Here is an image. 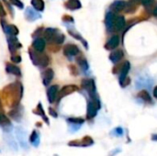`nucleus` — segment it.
Instances as JSON below:
<instances>
[{
    "mask_svg": "<svg viewBox=\"0 0 157 156\" xmlns=\"http://www.w3.org/2000/svg\"><path fill=\"white\" fill-rule=\"evenodd\" d=\"M0 152H1V151H0Z\"/></svg>",
    "mask_w": 157,
    "mask_h": 156,
    "instance_id": "49",
    "label": "nucleus"
},
{
    "mask_svg": "<svg viewBox=\"0 0 157 156\" xmlns=\"http://www.w3.org/2000/svg\"><path fill=\"white\" fill-rule=\"evenodd\" d=\"M6 73L11 74L13 75H16L17 77L21 76V71H20L19 67H17V65H15L13 63H6Z\"/></svg>",
    "mask_w": 157,
    "mask_h": 156,
    "instance_id": "23",
    "label": "nucleus"
},
{
    "mask_svg": "<svg viewBox=\"0 0 157 156\" xmlns=\"http://www.w3.org/2000/svg\"><path fill=\"white\" fill-rule=\"evenodd\" d=\"M6 40H7V44H8V49L11 52H14L22 47L21 43L18 41V40L16 38V36H8L6 38Z\"/></svg>",
    "mask_w": 157,
    "mask_h": 156,
    "instance_id": "13",
    "label": "nucleus"
},
{
    "mask_svg": "<svg viewBox=\"0 0 157 156\" xmlns=\"http://www.w3.org/2000/svg\"><path fill=\"white\" fill-rule=\"evenodd\" d=\"M70 69L72 70V74H74V75H77L78 72L76 71V68H75V66H70Z\"/></svg>",
    "mask_w": 157,
    "mask_h": 156,
    "instance_id": "44",
    "label": "nucleus"
},
{
    "mask_svg": "<svg viewBox=\"0 0 157 156\" xmlns=\"http://www.w3.org/2000/svg\"><path fill=\"white\" fill-rule=\"evenodd\" d=\"M9 2L12 5H14L15 6H17V7H18L20 9H22L24 7V5H23V3L20 0H9Z\"/></svg>",
    "mask_w": 157,
    "mask_h": 156,
    "instance_id": "37",
    "label": "nucleus"
},
{
    "mask_svg": "<svg viewBox=\"0 0 157 156\" xmlns=\"http://www.w3.org/2000/svg\"><path fill=\"white\" fill-rule=\"evenodd\" d=\"M25 17L28 21L33 22V21H36L37 19H40L41 17V16L39 13V11H37L35 8L27 7L25 10Z\"/></svg>",
    "mask_w": 157,
    "mask_h": 156,
    "instance_id": "12",
    "label": "nucleus"
},
{
    "mask_svg": "<svg viewBox=\"0 0 157 156\" xmlns=\"http://www.w3.org/2000/svg\"><path fill=\"white\" fill-rule=\"evenodd\" d=\"M4 140H5L6 145L9 147L10 150H12L14 152H17L18 147H17V143L15 141V138L11 135V132H5Z\"/></svg>",
    "mask_w": 157,
    "mask_h": 156,
    "instance_id": "14",
    "label": "nucleus"
},
{
    "mask_svg": "<svg viewBox=\"0 0 157 156\" xmlns=\"http://www.w3.org/2000/svg\"><path fill=\"white\" fill-rule=\"evenodd\" d=\"M130 67H131V64L129 62H125L122 64V67H121V73H120V83H121V86H122L123 83L125 82V80L127 79V74L130 71Z\"/></svg>",
    "mask_w": 157,
    "mask_h": 156,
    "instance_id": "18",
    "label": "nucleus"
},
{
    "mask_svg": "<svg viewBox=\"0 0 157 156\" xmlns=\"http://www.w3.org/2000/svg\"><path fill=\"white\" fill-rule=\"evenodd\" d=\"M21 57L19 56V55H13V56H11V61L13 62V63H19L20 62H21Z\"/></svg>",
    "mask_w": 157,
    "mask_h": 156,
    "instance_id": "40",
    "label": "nucleus"
},
{
    "mask_svg": "<svg viewBox=\"0 0 157 156\" xmlns=\"http://www.w3.org/2000/svg\"><path fill=\"white\" fill-rule=\"evenodd\" d=\"M31 6L39 12L43 11L45 7V4L43 0H31Z\"/></svg>",
    "mask_w": 157,
    "mask_h": 156,
    "instance_id": "34",
    "label": "nucleus"
},
{
    "mask_svg": "<svg viewBox=\"0 0 157 156\" xmlns=\"http://www.w3.org/2000/svg\"><path fill=\"white\" fill-rule=\"evenodd\" d=\"M78 90V86L75 85H68L63 86L57 94V100L58 102L61 101V99H63V97L73 94L74 92H76Z\"/></svg>",
    "mask_w": 157,
    "mask_h": 156,
    "instance_id": "8",
    "label": "nucleus"
},
{
    "mask_svg": "<svg viewBox=\"0 0 157 156\" xmlns=\"http://www.w3.org/2000/svg\"><path fill=\"white\" fill-rule=\"evenodd\" d=\"M62 19H63V21L64 23H74V21H75L74 18L71 16H69V15H64Z\"/></svg>",
    "mask_w": 157,
    "mask_h": 156,
    "instance_id": "38",
    "label": "nucleus"
},
{
    "mask_svg": "<svg viewBox=\"0 0 157 156\" xmlns=\"http://www.w3.org/2000/svg\"><path fill=\"white\" fill-rule=\"evenodd\" d=\"M124 56V52L123 51L121 50H118V51H115L113 52L110 53L109 55V60L113 63H119Z\"/></svg>",
    "mask_w": 157,
    "mask_h": 156,
    "instance_id": "28",
    "label": "nucleus"
},
{
    "mask_svg": "<svg viewBox=\"0 0 157 156\" xmlns=\"http://www.w3.org/2000/svg\"><path fill=\"white\" fill-rule=\"evenodd\" d=\"M53 76H54V73H53V70L51 69V68H48L46 69L43 74H42V84L47 86L50 85V83L52 82V80L53 79Z\"/></svg>",
    "mask_w": 157,
    "mask_h": 156,
    "instance_id": "19",
    "label": "nucleus"
},
{
    "mask_svg": "<svg viewBox=\"0 0 157 156\" xmlns=\"http://www.w3.org/2000/svg\"><path fill=\"white\" fill-rule=\"evenodd\" d=\"M138 97L141 98L144 102L146 103H152V98L149 95V93L145 90H142L139 94H138Z\"/></svg>",
    "mask_w": 157,
    "mask_h": 156,
    "instance_id": "35",
    "label": "nucleus"
},
{
    "mask_svg": "<svg viewBox=\"0 0 157 156\" xmlns=\"http://www.w3.org/2000/svg\"><path fill=\"white\" fill-rule=\"evenodd\" d=\"M22 96H23V86L19 82H15L6 86L2 92V97L4 101L8 107L11 108L19 105Z\"/></svg>",
    "mask_w": 157,
    "mask_h": 156,
    "instance_id": "1",
    "label": "nucleus"
},
{
    "mask_svg": "<svg viewBox=\"0 0 157 156\" xmlns=\"http://www.w3.org/2000/svg\"><path fill=\"white\" fill-rule=\"evenodd\" d=\"M152 140L155 141V142H157V134H153L152 135Z\"/></svg>",
    "mask_w": 157,
    "mask_h": 156,
    "instance_id": "47",
    "label": "nucleus"
},
{
    "mask_svg": "<svg viewBox=\"0 0 157 156\" xmlns=\"http://www.w3.org/2000/svg\"><path fill=\"white\" fill-rule=\"evenodd\" d=\"M4 113V109H3V106H2V102L0 100V114H3Z\"/></svg>",
    "mask_w": 157,
    "mask_h": 156,
    "instance_id": "46",
    "label": "nucleus"
},
{
    "mask_svg": "<svg viewBox=\"0 0 157 156\" xmlns=\"http://www.w3.org/2000/svg\"><path fill=\"white\" fill-rule=\"evenodd\" d=\"M29 55L31 59L32 63L40 68H45L50 63V58L47 54L35 51L33 48L29 49Z\"/></svg>",
    "mask_w": 157,
    "mask_h": 156,
    "instance_id": "3",
    "label": "nucleus"
},
{
    "mask_svg": "<svg viewBox=\"0 0 157 156\" xmlns=\"http://www.w3.org/2000/svg\"><path fill=\"white\" fill-rule=\"evenodd\" d=\"M29 143L32 146L34 147H38L40 145V133L37 130H34L31 134L29 135Z\"/></svg>",
    "mask_w": 157,
    "mask_h": 156,
    "instance_id": "27",
    "label": "nucleus"
},
{
    "mask_svg": "<svg viewBox=\"0 0 157 156\" xmlns=\"http://www.w3.org/2000/svg\"><path fill=\"white\" fill-rule=\"evenodd\" d=\"M76 61H77V63H78L79 67L81 68V70H82L83 72H86V71L89 69L88 63H87V61L86 60V58H84L83 56H79V57L76 59Z\"/></svg>",
    "mask_w": 157,
    "mask_h": 156,
    "instance_id": "31",
    "label": "nucleus"
},
{
    "mask_svg": "<svg viewBox=\"0 0 157 156\" xmlns=\"http://www.w3.org/2000/svg\"><path fill=\"white\" fill-rule=\"evenodd\" d=\"M154 97H155V98H157V86L154 89Z\"/></svg>",
    "mask_w": 157,
    "mask_h": 156,
    "instance_id": "48",
    "label": "nucleus"
},
{
    "mask_svg": "<svg viewBox=\"0 0 157 156\" xmlns=\"http://www.w3.org/2000/svg\"><path fill=\"white\" fill-rule=\"evenodd\" d=\"M64 6L68 9V10H77V9H80L82 5H81V2L79 0H67L65 3H64Z\"/></svg>",
    "mask_w": 157,
    "mask_h": 156,
    "instance_id": "25",
    "label": "nucleus"
},
{
    "mask_svg": "<svg viewBox=\"0 0 157 156\" xmlns=\"http://www.w3.org/2000/svg\"><path fill=\"white\" fill-rule=\"evenodd\" d=\"M126 6V2L123 0H117L115 2H113L110 6V9L112 12L114 13H118L121 12V10H123Z\"/></svg>",
    "mask_w": 157,
    "mask_h": 156,
    "instance_id": "24",
    "label": "nucleus"
},
{
    "mask_svg": "<svg viewBox=\"0 0 157 156\" xmlns=\"http://www.w3.org/2000/svg\"><path fill=\"white\" fill-rule=\"evenodd\" d=\"M119 44H120V38H119V36L114 35V36H112V37L109 40V41L106 43L105 48H106L107 50L111 51V50L116 49V48L119 46Z\"/></svg>",
    "mask_w": 157,
    "mask_h": 156,
    "instance_id": "22",
    "label": "nucleus"
},
{
    "mask_svg": "<svg viewBox=\"0 0 157 156\" xmlns=\"http://www.w3.org/2000/svg\"><path fill=\"white\" fill-rule=\"evenodd\" d=\"M8 116H9L11 119H13L15 121L19 122V121L21 120V119H22V116H23V115H22V108H21V107H20L19 105L14 107V108L8 112Z\"/></svg>",
    "mask_w": 157,
    "mask_h": 156,
    "instance_id": "15",
    "label": "nucleus"
},
{
    "mask_svg": "<svg viewBox=\"0 0 157 156\" xmlns=\"http://www.w3.org/2000/svg\"><path fill=\"white\" fill-rule=\"evenodd\" d=\"M66 121L68 123L69 131L71 133H74V132H76L79 131L81 126L84 124L85 120L82 118H68L66 120Z\"/></svg>",
    "mask_w": 157,
    "mask_h": 156,
    "instance_id": "7",
    "label": "nucleus"
},
{
    "mask_svg": "<svg viewBox=\"0 0 157 156\" xmlns=\"http://www.w3.org/2000/svg\"><path fill=\"white\" fill-rule=\"evenodd\" d=\"M58 89L59 86L57 85L52 86L48 88L47 90V98L49 103H53L55 101V99L57 98V94H58Z\"/></svg>",
    "mask_w": 157,
    "mask_h": 156,
    "instance_id": "17",
    "label": "nucleus"
},
{
    "mask_svg": "<svg viewBox=\"0 0 157 156\" xmlns=\"http://www.w3.org/2000/svg\"><path fill=\"white\" fill-rule=\"evenodd\" d=\"M121 152V150L120 149V148H117V149H115V150H113L111 153H110V154L109 156H115L116 154H120Z\"/></svg>",
    "mask_w": 157,
    "mask_h": 156,
    "instance_id": "42",
    "label": "nucleus"
},
{
    "mask_svg": "<svg viewBox=\"0 0 157 156\" xmlns=\"http://www.w3.org/2000/svg\"><path fill=\"white\" fill-rule=\"evenodd\" d=\"M43 37L44 40L50 43L55 45H61L64 41V35L60 32L57 29L54 28H47L43 30Z\"/></svg>",
    "mask_w": 157,
    "mask_h": 156,
    "instance_id": "2",
    "label": "nucleus"
},
{
    "mask_svg": "<svg viewBox=\"0 0 157 156\" xmlns=\"http://www.w3.org/2000/svg\"><path fill=\"white\" fill-rule=\"evenodd\" d=\"M2 22V27L4 31L8 35V36H17L18 34V29L15 26V25H11V24H6L4 20L1 21Z\"/></svg>",
    "mask_w": 157,
    "mask_h": 156,
    "instance_id": "16",
    "label": "nucleus"
},
{
    "mask_svg": "<svg viewBox=\"0 0 157 156\" xmlns=\"http://www.w3.org/2000/svg\"><path fill=\"white\" fill-rule=\"evenodd\" d=\"M110 135L114 137H118V138L122 137L124 135V130L121 127H117L110 131Z\"/></svg>",
    "mask_w": 157,
    "mask_h": 156,
    "instance_id": "36",
    "label": "nucleus"
},
{
    "mask_svg": "<svg viewBox=\"0 0 157 156\" xmlns=\"http://www.w3.org/2000/svg\"><path fill=\"white\" fill-rule=\"evenodd\" d=\"M81 86L83 89H85L88 93L90 98L98 97L96 85H95V82L93 79H84L81 83Z\"/></svg>",
    "mask_w": 157,
    "mask_h": 156,
    "instance_id": "6",
    "label": "nucleus"
},
{
    "mask_svg": "<svg viewBox=\"0 0 157 156\" xmlns=\"http://www.w3.org/2000/svg\"><path fill=\"white\" fill-rule=\"evenodd\" d=\"M93 144H94V141L89 136H86L82 140H75L68 143L69 146H74V147H88Z\"/></svg>",
    "mask_w": 157,
    "mask_h": 156,
    "instance_id": "9",
    "label": "nucleus"
},
{
    "mask_svg": "<svg viewBox=\"0 0 157 156\" xmlns=\"http://www.w3.org/2000/svg\"><path fill=\"white\" fill-rule=\"evenodd\" d=\"M139 3H141V4H143L144 6H146V7H148V6H150L153 3H154V0H137Z\"/></svg>",
    "mask_w": 157,
    "mask_h": 156,
    "instance_id": "39",
    "label": "nucleus"
},
{
    "mask_svg": "<svg viewBox=\"0 0 157 156\" xmlns=\"http://www.w3.org/2000/svg\"><path fill=\"white\" fill-rule=\"evenodd\" d=\"M45 40L41 38H36L32 42V48L40 52H42L45 49Z\"/></svg>",
    "mask_w": 157,
    "mask_h": 156,
    "instance_id": "21",
    "label": "nucleus"
},
{
    "mask_svg": "<svg viewBox=\"0 0 157 156\" xmlns=\"http://www.w3.org/2000/svg\"><path fill=\"white\" fill-rule=\"evenodd\" d=\"M138 4H139V2L137 0H130L127 6H125L124 9L127 13H133L137 9L136 7H137Z\"/></svg>",
    "mask_w": 157,
    "mask_h": 156,
    "instance_id": "33",
    "label": "nucleus"
},
{
    "mask_svg": "<svg viewBox=\"0 0 157 156\" xmlns=\"http://www.w3.org/2000/svg\"><path fill=\"white\" fill-rule=\"evenodd\" d=\"M6 10H5V8L3 7V6L1 5V3H0V17H4V16H6Z\"/></svg>",
    "mask_w": 157,
    "mask_h": 156,
    "instance_id": "43",
    "label": "nucleus"
},
{
    "mask_svg": "<svg viewBox=\"0 0 157 156\" xmlns=\"http://www.w3.org/2000/svg\"><path fill=\"white\" fill-rule=\"evenodd\" d=\"M125 26V18L123 16H118L115 17L114 19V23H113V29H115V31H121L123 29Z\"/></svg>",
    "mask_w": 157,
    "mask_h": 156,
    "instance_id": "20",
    "label": "nucleus"
},
{
    "mask_svg": "<svg viewBox=\"0 0 157 156\" xmlns=\"http://www.w3.org/2000/svg\"><path fill=\"white\" fill-rule=\"evenodd\" d=\"M15 135L16 138L21 146L22 149L28 150L29 149V138H28V132L26 130H24L22 127H16L15 128Z\"/></svg>",
    "mask_w": 157,
    "mask_h": 156,
    "instance_id": "5",
    "label": "nucleus"
},
{
    "mask_svg": "<svg viewBox=\"0 0 157 156\" xmlns=\"http://www.w3.org/2000/svg\"><path fill=\"white\" fill-rule=\"evenodd\" d=\"M33 113H34V114H36V115H38V116H40V117L42 118V120L45 121V123H46L47 125H49V124H50L49 119H48V118H47V116L45 115V112H44V109L42 108V105H41V103H39V104H38L37 108L33 110Z\"/></svg>",
    "mask_w": 157,
    "mask_h": 156,
    "instance_id": "29",
    "label": "nucleus"
},
{
    "mask_svg": "<svg viewBox=\"0 0 157 156\" xmlns=\"http://www.w3.org/2000/svg\"><path fill=\"white\" fill-rule=\"evenodd\" d=\"M101 108V104H100V100L99 98L97 97H93L90 98L87 101V108H86V118L88 120H91L93 118H95L98 114V111Z\"/></svg>",
    "mask_w": 157,
    "mask_h": 156,
    "instance_id": "4",
    "label": "nucleus"
},
{
    "mask_svg": "<svg viewBox=\"0 0 157 156\" xmlns=\"http://www.w3.org/2000/svg\"><path fill=\"white\" fill-rule=\"evenodd\" d=\"M153 15H154L155 17H157V6H155V7L154 8V10H153Z\"/></svg>",
    "mask_w": 157,
    "mask_h": 156,
    "instance_id": "45",
    "label": "nucleus"
},
{
    "mask_svg": "<svg viewBox=\"0 0 157 156\" xmlns=\"http://www.w3.org/2000/svg\"><path fill=\"white\" fill-rule=\"evenodd\" d=\"M136 86L139 88H143V87H149L150 86H152V79L148 78V77H141L137 82H136Z\"/></svg>",
    "mask_w": 157,
    "mask_h": 156,
    "instance_id": "30",
    "label": "nucleus"
},
{
    "mask_svg": "<svg viewBox=\"0 0 157 156\" xmlns=\"http://www.w3.org/2000/svg\"><path fill=\"white\" fill-rule=\"evenodd\" d=\"M114 19H115V16H114V12L112 11H109L106 14V18H105V24L107 29L111 31L113 29V23H114Z\"/></svg>",
    "mask_w": 157,
    "mask_h": 156,
    "instance_id": "26",
    "label": "nucleus"
},
{
    "mask_svg": "<svg viewBox=\"0 0 157 156\" xmlns=\"http://www.w3.org/2000/svg\"><path fill=\"white\" fill-rule=\"evenodd\" d=\"M49 112H50V114H51V116H52L53 118H57V112L53 109V108H49Z\"/></svg>",
    "mask_w": 157,
    "mask_h": 156,
    "instance_id": "41",
    "label": "nucleus"
},
{
    "mask_svg": "<svg viewBox=\"0 0 157 156\" xmlns=\"http://www.w3.org/2000/svg\"><path fill=\"white\" fill-rule=\"evenodd\" d=\"M80 52L79 48L75 44H67L63 47V54L71 59L72 57L77 56Z\"/></svg>",
    "mask_w": 157,
    "mask_h": 156,
    "instance_id": "10",
    "label": "nucleus"
},
{
    "mask_svg": "<svg viewBox=\"0 0 157 156\" xmlns=\"http://www.w3.org/2000/svg\"><path fill=\"white\" fill-rule=\"evenodd\" d=\"M68 33L72 36V37H74L75 39H76V40H80V41H82V43L84 44V46L87 49L88 48V46H87V42L83 39V37L76 31V30H74V29H68Z\"/></svg>",
    "mask_w": 157,
    "mask_h": 156,
    "instance_id": "32",
    "label": "nucleus"
},
{
    "mask_svg": "<svg viewBox=\"0 0 157 156\" xmlns=\"http://www.w3.org/2000/svg\"><path fill=\"white\" fill-rule=\"evenodd\" d=\"M0 127L4 132H11L14 129L10 120L4 113L0 114Z\"/></svg>",
    "mask_w": 157,
    "mask_h": 156,
    "instance_id": "11",
    "label": "nucleus"
}]
</instances>
